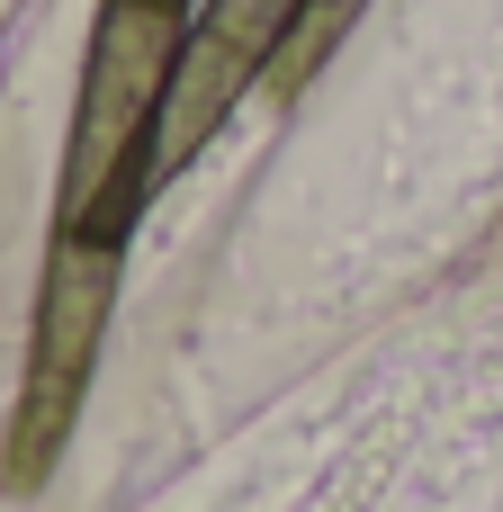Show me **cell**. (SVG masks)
I'll use <instances>...</instances> for the list:
<instances>
[{"instance_id": "obj_1", "label": "cell", "mask_w": 503, "mask_h": 512, "mask_svg": "<svg viewBox=\"0 0 503 512\" xmlns=\"http://www.w3.org/2000/svg\"><path fill=\"white\" fill-rule=\"evenodd\" d=\"M180 45H189V9L99 0L81 90H72L63 171H54V234L135 243L144 207L162 198V99H171Z\"/></svg>"}, {"instance_id": "obj_2", "label": "cell", "mask_w": 503, "mask_h": 512, "mask_svg": "<svg viewBox=\"0 0 503 512\" xmlns=\"http://www.w3.org/2000/svg\"><path fill=\"white\" fill-rule=\"evenodd\" d=\"M117 270H126V243H99V234H54L45 243L36 333H27V387H18V423H9V486H45L54 450L72 441L90 369H99V342H108Z\"/></svg>"}, {"instance_id": "obj_3", "label": "cell", "mask_w": 503, "mask_h": 512, "mask_svg": "<svg viewBox=\"0 0 503 512\" xmlns=\"http://www.w3.org/2000/svg\"><path fill=\"white\" fill-rule=\"evenodd\" d=\"M252 81H261V63L234 54L225 36H207V27L189 18V45H180V63H171V99H162V180H180V171L234 126V108H243Z\"/></svg>"}, {"instance_id": "obj_4", "label": "cell", "mask_w": 503, "mask_h": 512, "mask_svg": "<svg viewBox=\"0 0 503 512\" xmlns=\"http://www.w3.org/2000/svg\"><path fill=\"white\" fill-rule=\"evenodd\" d=\"M306 9H315V0H198L189 18H198L207 36H225L234 54H252L261 72H270V54L288 45V27H297Z\"/></svg>"}, {"instance_id": "obj_5", "label": "cell", "mask_w": 503, "mask_h": 512, "mask_svg": "<svg viewBox=\"0 0 503 512\" xmlns=\"http://www.w3.org/2000/svg\"><path fill=\"white\" fill-rule=\"evenodd\" d=\"M360 9H369V0H315V9L288 27V45L270 54V72H261V81H270V90H297V81H306V72H315L333 45H342V27H351Z\"/></svg>"}, {"instance_id": "obj_6", "label": "cell", "mask_w": 503, "mask_h": 512, "mask_svg": "<svg viewBox=\"0 0 503 512\" xmlns=\"http://www.w3.org/2000/svg\"><path fill=\"white\" fill-rule=\"evenodd\" d=\"M171 9H198V0H171Z\"/></svg>"}]
</instances>
